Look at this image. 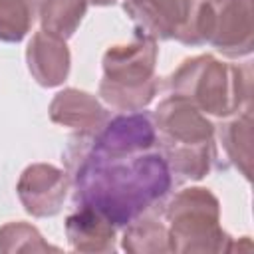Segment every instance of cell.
<instances>
[{
    "label": "cell",
    "instance_id": "1",
    "mask_svg": "<svg viewBox=\"0 0 254 254\" xmlns=\"http://www.w3.org/2000/svg\"><path fill=\"white\" fill-rule=\"evenodd\" d=\"M73 204L127 226L171 189L173 175L145 111L107 117L93 133H77L64 153Z\"/></svg>",
    "mask_w": 254,
    "mask_h": 254
},
{
    "label": "cell",
    "instance_id": "2",
    "mask_svg": "<svg viewBox=\"0 0 254 254\" xmlns=\"http://www.w3.org/2000/svg\"><path fill=\"white\" fill-rule=\"evenodd\" d=\"M157 143L175 181H198L216 161L214 125L181 95L163 99L153 115Z\"/></svg>",
    "mask_w": 254,
    "mask_h": 254
},
{
    "label": "cell",
    "instance_id": "3",
    "mask_svg": "<svg viewBox=\"0 0 254 254\" xmlns=\"http://www.w3.org/2000/svg\"><path fill=\"white\" fill-rule=\"evenodd\" d=\"M169 91L189 99L204 115L230 117L250 105V65H230L212 56L185 60L167 79Z\"/></svg>",
    "mask_w": 254,
    "mask_h": 254
},
{
    "label": "cell",
    "instance_id": "4",
    "mask_svg": "<svg viewBox=\"0 0 254 254\" xmlns=\"http://www.w3.org/2000/svg\"><path fill=\"white\" fill-rule=\"evenodd\" d=\"M157 56L155 40L141 34L131 44L109 48L103 54L101 99L121 111L145 109L159 89V77L155 75Z\"/></svg>",
    "mask_w": 254,
    "mask_h": 254
},
{
    "label": "cell",
    "instance_id": "5",
    "mask_svg": "<svg viewBox=\"0 0 254 254\" xmlns=\"http://www.w3.org/2000/svg\"><path fill=\"white\" fill-rule=\"evenodd\" d=\"M169 246L175 252L230 250V236L220 228V208L208 189H185L165 208Z\"/></svg>",
    "mask_w": 254,
    "mask_h": 254
},
{
    "label": "cell",
    "instance_id": "6",
    "mask_svg": "<svg viewBox=\"0 0 254 254\" xmlns=\"http://www.w3.org/2000/svg\"><path fill=\"white\" fill-rule=\"evenodd\" d=\"M194 46L210 44L226 58L248 56L254 48L250 0H202L192 22Z\"/></svg>",
    "mask_w": 254,
    "mask_h": 254
},
{
    "label": "cell",
    "instance_id": "7",
    "mask_svg": "<svg viewBox=\"0 0 254 254\" xmlns=\"http://www.w3.org/2000/svg\"><path fill=\"white\" fill-rule=\"evenodd\" d=\"M198 0H123V8L141 36L179 40L194 46L192 22Z\"/></svg>",
    "mask_w": 254,
    "mask_h": 254
},
{
    "label": "cell",
    "instance_id": "8",
    "mask_svg": "<svg viewBox=\"0 0 254 254\" xmlns=\"http://www.w3.org/2000/svg\"><path fill=\"white\" fill-rule=\"evenodd\" d=\"M69 189V177L65 171L36 163L30 165L18 181V196L24 208L34 216H52L60 212Z\"/></svg>",
    "mask_w": 254,
    "mask_h": 254
},
{
    "label": "cell",
    "instance_id": "9",
    "mask_svg": "<svg viewBox=\"0 0 254 254\" xmlns=\"http://www.w3.org/2000/svg\"><path fill=\"white\" fill-rule=\"evenodd\" d=\"M28 69L44 87H56L65 81L69 73V50L65 40L44 30L36 32L26 50Z\"/></svg>",
    "mask_w": 254,
    "mask_h": 254
},
{
    "label": "cell",
    "instance_id": "10",
    "mask_svg": "<svg viewBox=\"0 0 254 254\" xmlns=\"http://www.w3.org/2000/svg\"><path fill=\"white\" fill-rule=\"evenodd\" d=\"M50 117L54 123L71 127L77 133H93L105 123L107 111L93 95L69 87L52 99Z\"/></svg>",
    "mask_w": 254,
    "mask_h": 254
},
{
    "label": "cell",
    "instance_id": "11",
    "mask_svg": "<svg viewBox=\"0 0 254 254\" xmlns=\"http://www.w3.org/2000/svg\"><path fill=\"white\" fill-rule=\"evenodd\" d=\"M65 234L73 250L109 252L115 250V226L99 212L77 206L65 220Z\"/></svg>",
    "mask_w": 254,
    "mask_h": 254
},
{
    "label": "cell",
    "instance_id": "12",
    "mask_svg": "<svg viewBox=\"0 0 254 254\" xmlns=\"http://www.w3.org/2000/svg\"><path fill=\"white\" fill-rule=\"evenodd\" d=\"M87 4V0H40L38 16L42 30L62 40L71 38L85 16Z\"/></svg>",
    "mask_w": 254,
    "mask_h": 254
},
{
    "label": "cell",
    "instance_id": "13",
    "mask_svg": "<svg viewBox=\"0 0 254 254\" xmlns=\"http://www.w3.org/2000/svg\"><path fill=\"white\" fill-rule=\"evenodd\" d=\"M252 119H250V105L242 109L234 121L222 125L220 129V143L226 151V159L250 179V165H252Z\"/></svg>",
    "mask_w": 254,
    "mask_h": 254
},
{
    "label": "cell",
    "instance_id": "14",
    "mask_svg": "<svg viewBox=\"0 0 254 254\" xmlns=\"http://www.w3.org/2000/svg\"><path fill=\"white\" fill-rule=\"evenodd\" d=\"M123 248L129 252H167L171 250L167 226L153 216L141 214L127 224Z\"/></svg>",
    "mask_w": 254,
    "mask_h": 254
},
{
    "label": "cell",
    "instance_id": "15",
    "mask_svg": "<svg viewBox=\"0 0 254 254\" xmlns=\"http://www.w3.org/2000/svg\"><path fill=\"white\" fill-rule=\"evenodd\" d=\"M34 22V0H0V40L20 42Z\"/></svg>",
    "mask_w": 254,
    "mask_h": 254
},
{
    "label": "cell",
    "instance_id": "16",
    "mask_svg": "<svg viewBox=\"0 0 254 254\" xmlns=\"http://www.w3.org/2000/svg\"><path fill=\"white\" fill-rule=\"evenodd\" d=\"M0 250H58L42 240V234L26 222H10L0 228Z\"/></svg>",
    "mask_w": 254,
    "mask_h": 254
},
{
    "label": "cell",
    "instance_id": "17",
    "mask_svg": "<svg viewBox=\"0 0 254 254\" xmlns=\"http://www.w3.org/2000/svg\"><path fill=\"white\" fill-rule=\"evenodd\" d=\"M87 2H91V4H97V6H111V4H115L117 0H87Z\"/></svg>",
    "mask_w": 254,
    "mask_h": 254
}]
</instances>
